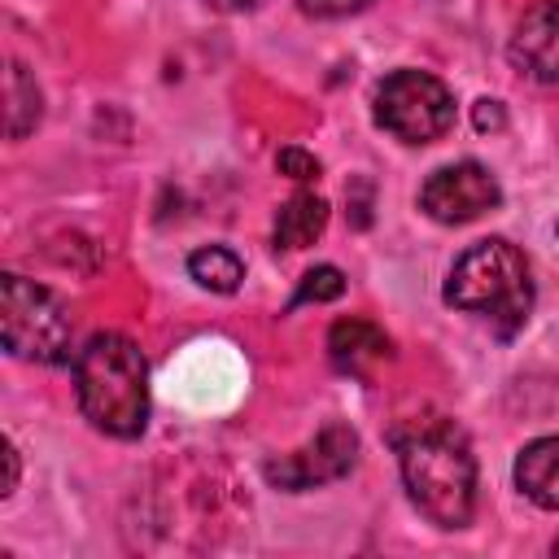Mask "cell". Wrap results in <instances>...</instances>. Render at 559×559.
Instances as JSON below:
<instances>
[{
	"label": "cell",
	"instance_id": "1",
	"mask_svg": "<svg viewBox=\"0 0 559 559\" xmlns=\"http://www.w3.org/2000/svg\"><path fill=\"white\" fill-rule=\"evenodd\" d=\"M393 450L411 502L437 528H463L476 511V459L463 428L445 415H411L393 428Z\"/></svg>",
	"mask_w": 559,
	"mask_h": 559
},
{
	"label": "cell",
	"instance_id": "2",
	"mask_svg": "<svg viewBox=\"0 0 559 559\" xmlns=\"http://www.w3.org/2000/svg\"><path fill=\"white\" fill-rule=\"evenodd\" d=\"M74 393L92 428L109 437H140L148 424V367L131 336L96 332L74 354Z\"/></svg>",
	"mask_w": 559,
	"mask_h": 559
},
{
	"label": "cell",
	"instance_id": "3",
	"mask_svg": "<svg viewBox=\"0 0 559 559\" xmlns=\"http://www.w3.org/2000/svg\"><path fill=\"white\" fill-rule=\"evenodd\" d=\"M445 301L485 319L498 336H515L533 314V280L524 253L502 236L476 240L450 266Z\"/></svg>",
	"mask_w": 559,
	"mask_h": 559
},
{
	"label": "cell",
	"instance_id": "4",
	"mask_svg": "<svg viewBox=\"0 0 559 559\" xmlns=\"http://www.w3.org/2000/svg\"><path fill=\"white\" fill-rule=\"evenodd\" d=\"M0 332L13 358H26V362L70 358V314L35 280L0 275Z\"/></svg>",
	"mask_w": 559,
	"mask_h": 559
},
{
	"label": "cell",
	"instance_id": "5",
	"mask_svg": "<svg viewBox=\"0 0 559 559\" xmlns=\"http://www.w3.org/2000/svg\"><path fill=\"white\" fill-rule=\"evenodd\" d=\"M376 127L402 144H432L454 127V92L428 70H393L376 87Z\"/></svg>",
	"mask_w": 559,
	"mask_h": 559
},
{
	"label": "cell",
	"instance_id": "6",
	"mask_svg": "<svg viewBox=\"0 0 559 559\" xmlns=\"http://www.w3.org/2000/svg\"><path fill=\"white\" fill-rule=\"evenodd\" d=\"M358 459V432L341 419L323 424L301 450L284 454V459H271L262 467V476L288 493H301V489H319L328 480H341Z\"/></svg>",
	"mask_w": 559,
	"mask_h": 559
},
{
	"label": "cell",
	"instance_id": "7",
	"mask_svg": "<svg viewBox=\"0 0 559 559\" xmlns=\"http://www.w3.org/2000/svg\"><path fill=\"white\" fill-rule=\"evenodd\" d=\"M502 188L480 162H450L437 166L419 188V210L437 223H472L485 210H498Z\"/></svg>",
	"mask_w": 559,
	"mask_h": 559
},
{
	"label": "cell",
	"instance_id": "8",
	"mask_svg": "<svg viewBox=\"0 0 559 559\" xmlns=\"http://www.w3.org/2000/svg\"><path fill=\"white\" fill-rule=\"evenodd\" d=\"M507 57L537 83H559V0H537L511 31Z\"/></svg>",
	"mask_w": 559,
	"mask_h": 559
},
{
	"label": "cell",
	"instance_id": "9",
	"mask_svg": "<svg viewBox=\"0 0 559 559\" xmlns=\"http://www.w3.org/2000/svg\"><path fill=\"white\" fill-rule=\"evenodd\" d=\"M328 354H332V362L341 371L371 376V367L393 358V341L367 319H336L332 332H328Z\"/></svg>",
	"mask_w": 559,
	"mask_h": 559
},
{
	"label": "cell",
	"instance_id": "10",
	"mask_svg": "<svg viewBox=\"0 0 559 559\" xmlns=\"http://www.w3.org/2000/svg\"><path fill=\"white\" fill-rule=\"evenodd\" d=\"M515 485L528 502L559 511V437H537L515 459Z\"/></svg>",
	"mask_w": 559,
	"mask_h": 559
},
{
	"label": "cell",
	"instance_id": "11",
	"mask_svg": "<svg viewBox=\"0 0 559 559\" xmlns=\"http://www.w3.org/2000/svg\"><path fill=\"white\" fill-rule=\"evenodd\" d=\"M328 227V201L319 192H293L275 214V249H306Z\"/></svg>",
	"mask_w": 559,
	"mask_h": 559
},
{
	"label": "cell",
	"instance_id": "12",
	"mask_svg": "<svg viewBox=\"0 0 559 559\" xmlns=\"http://www.w3.org/2000/svg\"><path fill=\"white\" fill-rule=\"evenodd\" d=\"M4 100H9V109H4L9 140H26L39 127V118H44V96H39V87H35V79H31V70L22 61H9Z\"/></svg>",
	"mask_w": 559,
	"mask_h": 559
},
{
	"label": "cell",
	"instance_id": "13",
	"mask_svg": "<svg viewBox=\"0 0 559 559\" xmlns=\"http://www.w3.org/2000/svg\"><path fill=\"white\" fill-rule=\"evenodd\" d=\"M188 275L210 293H236L245 280V262L223 245H205V249L188 253Z\"/></svg>",
	"mask_w": 559,
	"mask_h": 559
},
{
	"label": "cell",
	"instance_id": "14",
	"mask_svg": "<svg viewBox=\"0 0 559 559\" xmlns=\"http://www.w3.org/2000/svg\"><path fill=\"white\" fill-rule=\"evenodd\" d=\"M341 293H345V275H341L332 262H323V266H314V271L301 275V288L293 293V306H306V301H336Z\"/></svg>",
	"mask_w": 559,
	"mask_h": 559
},
{
	"label": "cell",
	"instance_id": "15",
	"mask_svg": "<svg viewBox=\"0 0 559 559\" xmlns=\"http://www.w3.org/2000/svg\"><path fill=\"white\" fill-rule=\"evenodd\" d=\"M275 166H280V175H288V179H297V183H310V179H319V157H310V153H306V148H297V144L280 148Z\"/></svg>",
	"mask_w": 559,
	"mask_h": 559
},
{
	"label": "cell",
	"instance_id": "16",
	"mask_svg": "<svg viewBox=\"0 0 559 559\" xmlns=\"http://www.w3.org/2000/svg\"><path fill=\"white\" fill-rule=\"evenodd\" d=\"M371 0H297V9L306 17H345V13H358L367 9Z\"/></svg>",
	"mask_w": 559,
	"mask_h": 559
},
{
	"label": "cell",
	"instance_id": "17",
	"mask_svg": "<svg viewBox=\"0 0 559 559\" xmlns=\"http://www.w3.org/2000/svg\"><path fill=\"white\" fill-rule=\"evenodd\" d=\"M507 114H502V100H476V127L480 131H502Z\"/></svg>",
	"mask_w": 559,
	"mask_h": 559
},
{
	"label": "cell",
	"instance_id": "18",
	"mask_svg": "<svg viewBox=\"0 0 559 559\" xmlns=\"http://www.w3.org/2000/svg\"><path fill=\"white\" fill-rule=\"evenodd\" d=\"M201 4H210V9H218V13H253V9H262L266 0H201Z\"/></svg>",
	"mask_w": 559,
	"mask_h": 559
},
{
	"label": "cell",
	"instance_id": "19",
	"mask_svg": "<svg viewBox=\"0 0 559 559\" xmlns=\"http://www.w3.org/2000/svg\"><path fill=\"white\" fill-rule=\"evenodd\" d=\"M4 463H9V476H4V489L0 493H13L17 489V450H13V441L4 445Z\"/></svg>",
	"mask_w": 559,
	"mask_h": 559
},
{
	"label": "cell",
	"instance_id": "20",
	"mask_svg": "<svg viewBox=\"0 0 559 559\" xmlns=\"http://www.w3.org/2000/svg\"><path fill=\"white\" fill-rule=\"evenodd\" d=\"M555 555H559V542H555Z\"/></svg>",
	"mask_w": 559,
	"mask_h": 559
}]
</instances>
